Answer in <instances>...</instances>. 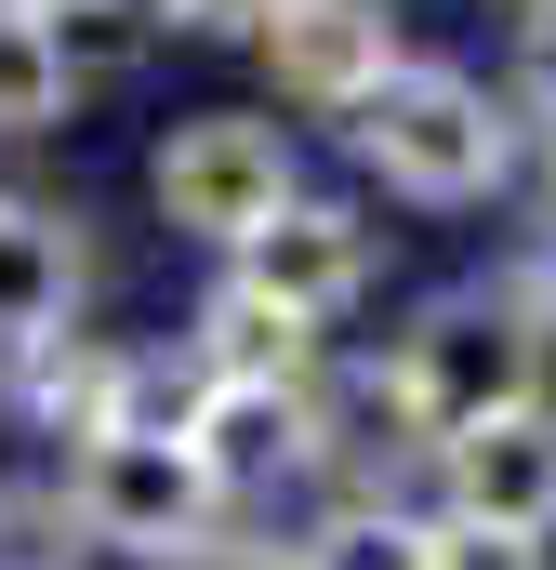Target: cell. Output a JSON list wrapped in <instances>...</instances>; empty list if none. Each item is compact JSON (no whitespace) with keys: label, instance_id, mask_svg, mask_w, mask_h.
<instances>
[{"label":"cell","instance_id":"obj_11","mask_svg":"<svg viewBox=\"0 0 556 570\" xmlns=\"http://www.w3.org/2000/svg\"><path fill=\"white\" fill-rule=\"evenodd\" d=\"M305 570H437V504L411 491H331L305 531H291Z\"/></svg>","mask_w":556,"mask_h":570},{"label":"cell","instance_id":"obj_21","mask_svg":"<svg viewBox=\"0 0 556 570\" xmlns=\"http://www.w3.org/2000/svg\"><path fill=\"white\" fill-rule=\"evenodd\" d=\"M120 13H146L159 40H186V0H120Z\"/></svg>","mask_w":556,"mask_h":570},{"label":"cell","instance_id":"obj_14","mask_svg":"<svg viewBox=\"0 0 556 570\" xmlns=\"http://www.w3.org/2000/svg\"><path fill=\"white\" fill-rule=\"evenodd\" d=\"M80 518H67V478L53 491H0V570H80Z\"/></svg>","mask_w":556,"mask_h":570},{"label":"cell","instance_id":"obj_19","mask_svg":"<svg viewBox=\"0 0 556 570\" xmlns=\"http://www.w3.org/2000/svg\"><path fill=\"white\" fill-rule=\"evenodd\" d=\"M278 0H186V40H266Z\"/></svg>","mask_w":556,"mask_h":570},{"label":"cell","instance_id":"obj_4","mask_svg":"<svg viewBox=\"0 0 556 570\" xmlns=\"http://www.w3.org/2000/svg\"><path fill=\"white\" fill-rule=\"evenodd\" d=\"M67 518H80L93 558L172 570L186 544H212L239 504H226V478L199 464V438H93V451H67Z\"/></svg>","mask_w":556,"mask_h":570},{"label":"cell","instance_id":"obj_17","mask_svg":"<svg viewBox=\"0 0 556 570\" xmlns=\"http://www.w3.org/2000/svg\"><path fill=\"white\" fill-rule=\"evenodd\" d=\"M490 279H504V292H517V305H530V318L556 332V226H530V239H517V253H504Z\"/></svg>","mask_w":556,"mask_h":570},{"label":"cell","instance_id":"obj_2","mask_svg":"<svg viewBox=\"0 0 556 570\" xmlns=\"http://www.w3.org/2000/svg\"><path fill=\"white\" fill-rule=\"evenodd\" d=\"M358 173L398 199V213H490V199H517L530 186V120H517V94L504 80H477V67H450V53H411L358 120Z\"/></svg>","mask_w":556,"mask_h":570},{"label":"cell","instance_id":"obj_6","mask_svg":"<svg viewBox=\"0 0 556 570\" xmlns=\"http://www.w3.org/2000/svg\"><path fill=\"white\" fill-rule=\"evenodd\" d=\"M239 279L266 292L278 318H305V332L331 345V332H345V318H358V305L385 292V226H371L358 199H318V186H305V199L278 213L266 239L239 253Z\"/></svg>","mask_w":556,"mask_h":570},{"label":"cell","instance_id":"obj_1","mask_svg":"<svg viewBox=\"0 0 556 570\" xmlns=\"http://www.w3.org/2000/svg\"><path fill=\"white\" fill-rule=\"evenodd\" d=\"M556 399V332L517 305L504 279H450L398 318V345L371 358V412L398 438H424V464L477 425H517Z\"/></svg>","mask_w":556,"mask_h":570},{"label":"cell","instance_id":"obj_15","mask_svg":"<svg viewBox=\"0 0 556 570\" xmlns=\"http://www.w3.org/2000/svg\"><path fill=\"white\" fill-rule=\"evenodd\" d=\"M504 94H517V120H530V134H556V13H530V27H517Z\"/></svg>","mask_w":556,"mask_h":570},{"label":"cell","instance_id":"obj_18","mask_svg":"<svg viewBox=\"0 0 556 570\" xmlns=\"http://www.w3.org/2000/svg\"><path fill=\"white\" fill-rule=\"evenodd\" d=\"M437 570H556L544 544H490V531H450L437 518Z\"/></svg>","mask_w":556,"mask_h":570},{"label":"cell","instance_id":"obj_16","mask_svg":"<svg viewBox=\"0 0 556 570\" xmlns=\"http://www.w3.org/2000/svg\"><path fill=\"white\" fill-rule=\"evenodd\" d=\"M172 570H305V558H291V531H239V518H226L212 544H186Z\"/></svg>","mask_w":556,"mask_h":570},{"label":"cell","instance_id":"obj_7","mask_svg":"<svg viewBox=\"0 0 556 570\" xmlns=\"http://www.w3.org/2000/svg\"><path fill=\"white\" fill-rule=\"evenodd\" d=\"M424 504L450 531H490V544H544L556 558V399L517 425H477L424 464Z\"/></svg>","mask_w":556,"mask_h":570},{"label":"cell","instance_id":"obj_9","mask_svg":"<svg viewBox=\"0 0 556 570\" xmlns=\"http://www.w3.org/2000/svg\"><path fill=\"white\" fill-rule=\"evenodd\" d=\"M186 358H199L212 385H318V358H331V345H318L305 318H278L266 292L226 266V279L199 292V318H186Z\"/></svg>","mask_w":556,"mask_h":570},{"label":"cell","instance_id":"obj_10","mask_svg":"<svg viewBox=\"0 0 556 570\" xmlns=\"http://www.w3.org/2000/svg\"><path fill=\"white\" fill-rule=\"evenodd\" d=\"M13 372H27V412L53 438H80V451L133 425V345H107V332H53V345H27Z\"/></svg>","mask_w":556,"mask_h":570},{"label":"cell","instance_id":"obj_24","mask_svg":"<svg viewBox=\"0 0 556 570\" xmlns=\"http://www.w3.org/2000/svg\"><path fill=\"white\" fill-rule=\"evenodd\" d=\"M0 412H13V385H0Z\"/></svg>","mask_w":556,"mask_h":570},{"label":"cell","instance_id":"obj_5","mask_svg":"<svg viewBox=\"0 0 556 570\" xmlns=\"http://www.w3.org/2000/svg\"><path fill=\"white\" fill-rule=\"evenodd\" d=\"M252 67H266V94L291 120H358L398 67H411V27H398V0H278V27L252 40Z\"/></svg>","mask_w":556,"mask_h":570},{"label":"cell","instance_id":"obj_8","mask_svg":"<svg viewBox=\"0 0 556 570\" xmlns=\"http://www.w3.org/2000/svg\"><path fill=\"white\" fill-rule=\"evenodd\" d=\"M80 279H93L80 226H67V213H40V199H0V358H27V345L80 332Z\"/></svg>","mask_w":556,"mask_h":570},{"label":"cell","instance_id":"obj_23","mask_svg":"<svg viewBox=\"0 0 556 570\" xmlns=\"http://www.w3.org/2000/svg\"><path fill=\"white\" fill-rule=\"evenodd\" d=\"M0 13H27V27H53V13H67V0H0Z\"/></svg>","mask_w":556,"mask_h":570},{"label":"cell","instance_id":"obj_13","mask_svg":"<svg viewBox=\"0 0 556 570\" xmlns=\"http://www.w3.org/2000/svg\"><path fill=\"white\" fill-rule=\"evenodd\" d=\"M53 53H67V94H107V80H133L146 53H159V27L120 13V0H67L53 13Z\"/></svg>","mask_w":556,"mask_h":570},{"label":"cell","instance_id":"obj_12","mask_svg":"<svg viewBox=\"0 0 556 570\" xmlns=\"http://www.w3.org/2000/svg\"><path fill=\"white\" fill-rule=\"evenodd\" d=\"M80 94H67V53H53V27H27V13H0V146L13 134H53Z\"/></svg>","mask_w":556,"mask_h":570},{"label":"cell","instance_id":"obj_3","mask_svg":"<svg viewBox=\"0 0 556 570\" xmlns=\"http://www.w3.org/2000/svg\"><path fill=\"white\" fill-rule=\"evenodd\" d=\"M146 199H159L172 239H212L239 266L278 213L305 199V159H291V134H278L266 107H199V120H172V134L146 146Z\"/></svg>","mask_w":556,"mask_h":570},{"label":"cell","instance_id":"obj_22","mask_svg":"<svg viewBox=\"0 0 556 570\" xmlns=\"http://www.w3.org/2000/svg\"><path fill=\"white\" fill-rule=\"evenodd\" d=\"M477 13H504V27H530V13H556V0H477Z\"/></svg>","mask_w":556,"mask_h":570},{"label":"cell","instance_id":"obj_20","mask_svg":"<svg viewBox=\"0 0 556 570\" xmlns=\"http://www.w3.org/2000/svg\"><path fill=\"white\" fill-rule=\"evenodd\" d=\"M530 199H544V226H556V134H530Z\"/></svg>","mask_w":556,"mask_h":570}]
</instances>
